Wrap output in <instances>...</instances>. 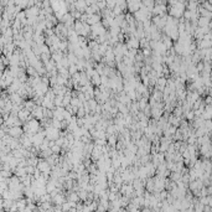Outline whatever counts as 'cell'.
I'll return each instance as SVG.
<instances>
[{"instance_id":"obj_2","label":"cell","mask_w":212,"mask_h":212,"mask_svg":"<svg viewBox=\"0 0 212 212\" xmlns=\"http://www.w3.org/2000/svg\"><path fill=\"white\" fill-rule=\"evenodd\" d=\"M51 150H52V153H54V154H56V155H60V153L62 151V148L55 144L52 148H51Z\"/></svg>"},{"instance_id":"obj_1","label":"cell","mask_w":212,"mask_h":212,"mask_svg":"<svg viewBox=\"0 0 212 212\" xmlns=\"http://www.w3.org/2000/svg\"><path fill=\"white\" fill-rule=\"evenodd\" d=\"M141 6H143V3H140V1H129L128 3V10L130 11V14L136 13L138 10H140Z\"/></svg>"}]
</instances>
